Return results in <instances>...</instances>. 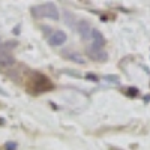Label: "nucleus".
Returning a JSON list of instances; mask_svg holds the SVG:
<instances>
[{"label": "nucleus", "instance_id": "nucleus-2", "mask_svg": "<svg viewBox=\"0 0 150 150\" xmlns=\"http://www.w3.org/2000/svg\"><path fill=\"white\" fill-rule=\"evenodd\" d=\"M32 14L35 18H51L57 21L60 18L59 9L54 3H44V5H38L32 8Z\"/></svg>", "mask_w": 150, "mask_h": 150}, {"label": "nucleus", "instance_id": "nucleus-3", "mask_svg": "<svg viewBox=\"0 0 150 150\" xmlns=\"http://www.w3.org/2000/svg\"><path fill=\"white\" fill-rule=\"evenodd\" d=\"M86 54H87L89 59H92L93 62H99V63L108 60V53L105 51V50L104 48H96L93 45H87L86 47Z\"/></svg>", "mask_w": 150, "mask_h": 150}, {"label": "nucleus", "instance_id": "nucleus-13", "mask_svg": "<svg viewBox=\"0 0 150 150\" xmlns=\"http://www.w3.org/2000/svg\"><path fill=\"white\" fill-rule=\"evenodd\" d=\"M110 150H123V149H117V147H110Z\"/></svg>", "mask_w": 150, "mask_h": 150}, {"label": "nucleus", "instance_id": "nucleus-10", "mask_svg": "<svg viewBox=\"0 0 150 150\" xmlns=\"http://www.w3.org/2000/svg\"><path fill=\"white\" fill-rule=\"evenodd\" d=\"M126 95H128V96H131V98L138 96V89H137V87H129L128 92H126Z\"/></svg>", "mask_w": 150, "mask_h": 150}, {"label": "nucleus", "instance_id": "nucleus-9", "mask_svg": "<svg viewBox=\"0 0 150 150\" xmlns=\"http://www.w3.org/2000/svg\"><path fill=\"white\" fill-rule=\"evenodd\" d=\"M84 78L89 80V81H93V83H98V81H99V77H98L96 74H92V72H87Z\"/></svg>", "mask_w": 150, "mask_h": 150}, {"label": "nucleus", "instance_id": "nucleus-5", "mask_svg": "<svg viewBox=\"0 0 150 150\" xmlns=\"http://www.w3.org/2000/svg\"><path fill=\"white\" fill-rule=\"evenodd\" d=\"M77 32L81 36L83 41H89L90 39V33H92V27L87 20H80L77 24Z\"/></svg>", "mask_w": 150, "mask_h": 150}, {"label": "nucleus", "instance_id": "nucleus-6", "mask_svg": "<svg viewBox=\"0 0 150 150\" xmlns=\"http://www.w3.org/2000/svg\"><path fill=\"white\" fill-rule=\"evenodd\" d=\"M15 65V59L9 51L0 50V68H11Z\"/></svg>", "mask_w": 150, "mask_h": 150}, {"label": "nucleus", "instance_id": "nucleus-12", "mask_svg": "<svg viewBox=\"0 0 150 150\" xmlns=\"http://www.w3.org/2000/svg\"><path fill=\"white\" fill-rule=\"evenodd\" d=\"M105 80H107V81H111V83H114V84H119V83H120V80H119L117 75H107Z\"/></svg>", "mask_w": 150, "mask_h": 150}, {"label": "nucleus", "instance_id": "nucleus-1", "mask_svg": "<svg viewBox=\"0 0 150 150\" xmlns=\"http://www.w3.org/2000/svg\"><path fill=\"white\" fill-rule=\"evenodd\" d=\"M27 87L32 92H47L53 89V83L45 75L39 72H32L27 81Z\"/></svg>", "mask_w": 150, "mask_h": 150}, {"label": "nucleus", "instance_id": "nucleus-11", "mask_svg": "<svg viewBox=\"0 0 150 150\" xmlns=\"http://www.w3.org/2000/svg\"><path fill=\"white\" fill-rule=\"evenodd\" d=\"M5 150H17V143H14V141H6V143H5Z\"/></svg>", "mask_w": 150, "mask_h": 150}, {"label": "nucleus", "instance_id": "nucleus-7", "mask_svg": "<svg viewBox=\"0 0 150 150\" xmlns=\"http://www.w3.org/2000/svg\"><path fill=\"white\" fill-rule=\"evenodd\" d=\"M90 38L93 39V47H96V48H102L105 44H107V39L104 38V35L99 32L98 29H92V33H90Z\"/></svg>", "mask_w": 150, "mask_h": 150}, {"label": "nucleus", "instance_id": "nucleus-8", "mask_svg": "<svg viewBox=\"0 0 150 150\" xmlns=\"http://www.w3.org/2000/svg\"><path fill=\"white\" fill-rule=\"evenodd\" d=\"M65 59H68L72 63H77V65H84L86 63V59L83 57V54L77 53V51H66L65 53Z\"/></svg>", "mask_w": 150, "mask_h": 150}, {"label": "nucleus", "instance_id": "nucleus-4", "mask_svg": "<svg viewBox=\"0 0 150 150\" xmlns=\"http://www.w3.org/2000/svg\"><path fill=\"white\" fill-rule=\"evenodd\" d=\"M68 41V35L63 30H54L48 36V44L51 47H62Z\"/></svg>", "mask_w": 150, "mask_h": 150}]
</instances>
